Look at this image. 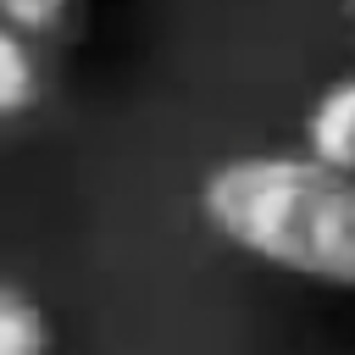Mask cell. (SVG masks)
Listing matches in <instances>:
<instances>
[{
    "instance_id": "obj_3",
    "label": "cell",
    "mask_w": 355,
    "mask_h": 355,
    "mask_svg": "<svg viewBox=\"0 0 355 355\" xmlns=\"http://www.w3.org/2000/svg\"><path fill=\"white\" fill-rule=\"evenodd\" d=\"M305 155L355 178V78L327 83L305 105Z\"/></svg>"
},
{
    "instance_id": "obj_5",
    "label": "cell",
    "mask_w": 355,
    "mask_h": 355,
    "mask_svg": "<svg viewBox=\"0 0 355 355\" xmlns=\"http://www.w3.org/2000/svg\"><path fill=\"white\" fill-rule=\"evenodd\" d=\"M0 22H17L33 39L67 50L89 28V0H0Z\"/></svg>"
},
{
    "instance_id": "obj_1",
    "label": "cell",
    "mask_w": 355,
    "mask_h": 355,
    "mask_svg": "<svg viewBox=\"0 0 355 355\" xmlns=\"http://www.w3.org/2000/svg\"><path fill=\"white\" fill-rule=\"evenodd\" d=\"M205 227L239 255L355 294V178L316 155H233L200 183Z\"/></svg>"
},
{
    "instance_id": "obj_2",
    "label": "cell",
    "mask_w": 355,
    "mask_h": 355,
    "mask_svg": "<svg viewBox=\"0 0 355 355\" xmlns=\"http://www.w3.org/2000/svg\"><path fill=\"white\" fill-rule=\"evenodd\" d=\"M50 61H55V44L33 39L17 22H0V116L17 122L50 94Z\"/></svg>"
},
{
    "instance_id": "obj_4",
    "label": "cell",
    "mask_w": 355,
    "mask_h": 355,
    "mask_svg": "<svg viewBox=\"0 0 355 355\" xmlns=\"http://www.w3.org/2000/svg\"><path fill=\"white\" fill-rule=\"evenodd\" d=\"M0 355H55V322L22 283H0Z\"/></svg>"
}]
</instances>
